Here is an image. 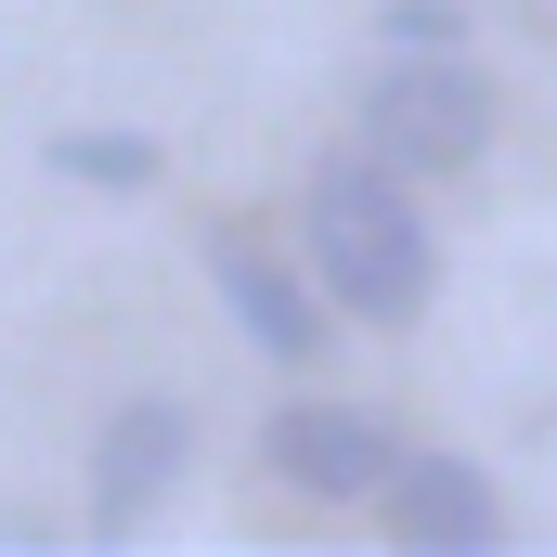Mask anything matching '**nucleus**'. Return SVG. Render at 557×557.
Wrapping results in <instances>:
<instances>
[{"label":"nucleus","mask_w":557,"mask_h":557,"mask_svg":"<svg viewBox=\"0 0 557 557\" xmlns=\"http://www.w3.org/2000/svg\"><path fill=\"white\" fill-rule=\"evenodd\" d=\"M298 273L324 285V311H350V324H428V298H441V234H428L416 182L389 169V156H324L311 169V195H298Z\"/></svg>","instance_id":"obj_1"},{"label":"nucleus","mask_w":557,"mask_h":557,"mask_svg":"<svg viewBox=\"0 0 557 557\" xmlns=\"http://www.w3.org/2000/svg\"><path fill=\"white\" fill-rule=\"evenodd\" d=\"M363 156H389L403 182H454L493 156V78L467 52H389L363 78Z\"/></svg>","instance_id":"obj_2"},{"label":"nucleus","mask_w":557,"mask_h":557,"mask_svg":"<svg viewBox=\"0 0 557 557\" xmlns=\"http://www.w3.org/2000/svg\"><path fill=\"white\" fill-rule=\"evenodd\" d=\"M208 285H221V311H234V337L260 363H324L337 311H324V285L298 273V247H273L260 221H208Z\"/></svg>","instance_id":"obj_3"},{"label":"nucleus","mask_w":557,"mask_h":557,"mask_svg":"<svg viewBox=\"0 0 557 557\" xmlns=\"http://www.w3.org/2000/svg\"><path fill=\"white\" fill-rule=\"evenodd\" d=\"M260 467L298 506H376V480L403 467V428L363 403H273L260 416Z\"/></svg>","instance_id":"obj_4"},{"label":"nucleus","mask_w":557,"mask_h":557,"mask_svg":"<svg viewBox=\"0 0 557 557\" xmlns=\"http://www.w3.org/2000/svg\"><path fill=\"white\" fill-rule=\"evenodd\" d=\"M182 467H195V416H182L169 389L117 403L104 441H91V532H104V545H143V532H156V506L182 493Z\"/></svg>","instance_id":"obj_5"},{"label":"nucleus","mask_w":557,"mask_h":557,"mask_svg":"<svg viewBox=\"0 0 557 557\" xmlns=\"http://www.w3.org/2000/svg\"><path fill=\"white\" fill-rule=\"evenodd\" d=\"M376 519H389L403 557H480V545H506V493H493L467 454H403V467L376 480Z\"/></svg>","instance_id":"obj_6"},{"label":"nucleus","mask_w":557,"mask_h":557,"mask_svg":"<svg viewBox=\"0 0 557 557\" xmlns=\"http://www.w3.org/2000/svg\"><path fill=\"white\" fill-rule=\"evenodd\" d=\"M156 169H169V156L143 131H65L52 143V182H91V195H156Z\"/></svg>","instance_id":"obj_7"},{"label":"nucleus","mask_w":557,"mask_h":557,"mask_svg":"<svg viewBox=\"0 0 557 557\" xmlns=\"http://www.w3.org/2000/svg\"><path fill=\"white\" fill-rule=\"evenodd\" d=\"M376 39H389V52H454V39H467V13H454V0H389V13H376Z\"/></svg>","instance_id":"obj_8"}]
</instances>
